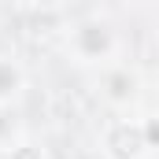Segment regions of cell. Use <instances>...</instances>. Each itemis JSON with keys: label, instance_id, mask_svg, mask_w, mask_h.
<instances>
[{"label": "cell", "instance_id": "6da1fadb", "mask_svg": "<svg viewBox=\"0 0 159 159\" xmlns=\"http://www.w3.org/2000/svg\"><path fill=\"white\" fill-rule=\"evenodd\" d=\"M159 133H156V119H115L107 122L104 137H100V152L107 159H144L156 148Z\"/></svg>", "mask_w": 159, "mask_h": 159}, {"label": "cell", "instance_id": "7a4b0ae2", "mask_svg": "<svg viewBox=\"0 0 159 159\" xmlns=\"http://www.w3.org/2000/svg\"><path fill=\"white\" fill-rule=\"evenodd\" d=\"M67 48L78 63H89V67H107L119 52V37L111 30V22L104 19H81L70 26V37H67Z\"/></svg>", "mask_w": 159, "mask_h": 159}, {"label": "cell", "instance_id": "3957f363", "mask_svg": "<svg viewBox=\"0 0 159 159\" xmlns=\"http://www.w3.org/2000/svg\"><path fill=\"white\" fill-rule=\"evenodd\" d=\"M137 89H141V78H137L129 67H122V63H111V67L104 70V78H100V96H104L107 107H115V111H126V107L137 100Z\"/></svg>", "mask_w": 159, "mask_h": 159}, {"label": "cell", "instance_id": "277c9868", "mask_svg": "<svg viewBox=\"0 0 159 159\" xmlns=\"http://www.w3.org/2000/svg\"><path fill=\"white\" fill-rule=\"evenodd\" d=\"M26 89V70L15 56H0V104H15Z\"/></svg>", "mask_w": 159, "mask_h": 159}, {"label": "cell", "instance_id": "5b68a950", "mask_svg": "<svg viewBox=\"0 0 159 159\" xmlns=\"http://www.w3.org/2000/svg\"><path fill=\"white\" fill-rule=\"evenodd\" d=\"M11 141H19V122H15L11 104H0V152H4Z\"/></svg>", "mask_w": 159, "mask_h": 159}, {"label": "cell", "instance_id": "8992f818", "mask_svg": "<svg viewBox=\"0 0 159 159\" xmlns=\"http://www.w3.org/2000/svg\"><path fill=\"white\" fill-rule=\"evenodd\" d=\"M4 159H48V156H44V148H37L34 141H22L19 137V141H11L4 148Z\"/></svg>", "mask_w": 159, "mask_h": 159}, {"label": "cell", "instance_id": "52a82bcc", "mask_svg": "<svg viewBox=\"0 0 159 159\" xmlns=\"http://www.w3.org/2000/svg\"><path fill=\"white\" fill-rule=\"evenodd\" d=\"M26 4H34V7H48V4H56V0H26Z\"/></svg>", "mask_w": 159, "mask_h": 159}, {"label": "cell", "instance_id": "ba28073f", "mask_svg": "<svg viewBox=\"0 0 159 159\" xmlns=\"http://www.w3.org/2000/svg\"><path fill=\"white\" fill-rule=\"evenodd\" d=\"M0 4H7V7H11V4H22V0H0Z\"/></svg>", "mask_w": 159, "mask_h": 159}]
</instances>
